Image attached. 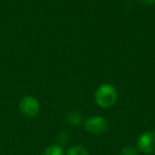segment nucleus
Segmentation results:
<instances>
[{"label": "nucleus", "mask_w": 155, "mask_h": 155, "mask_svg": "<svg viewBox=\"0 0 155 155\" xmlns=\"http://www.w3.org/2000/svg\"><path fill=\"white\" fill-rule=\"evenodd\" d=\"M136 1L143 5H152L155 3V0H136Z\"/></svg>", "instance_id": "9d476101"}, {"label": "nucleus", "mask_w": 155, "mask_h": 155, "mask_svg": "<svg viewBox=\"0 0 155 155\" xmlns=\"http://www.w3.org/2000/svg\"><path fill=\"white\" fill-rule=\"evenodd\" d=\"M56 140H58V144L61 147L65 146V144L68 143L69 141V135L66 132H60L56 136Z\"/></svg>", "instance_id": "1a4fd4ad"}, {"label": "nucleus", "mask_w": 155, "mask_h": 155, "mask_svg": "<svg viewBox=\"0 0 155 155\" xmlns=\"http://www.w3.org/2000/svg\"><path fill=\"white\" fill-rule=\"evenodd\" d=\"M136 148L143 154H155V132L147 131L140 134L136 141Z\"/></svg>", "instance_id": "f03ea898"}, {"label": "nucleus", "mask_w": 155, "mask_h": 155, "mask_svg": "<svg viewBox=\"0 0 155 155\" xmlns=\"http://www.w3.org/2000/svg\"><path fill=\"white\" fill-rule=\"evenodd\" d=\"M138 149L136 146H132V144H127L124 146L119 152V155H138Z\"/></svg>", "instance_id": "6e6552de"}, {"label": "nucleus", "mask_w": 155, "mask_h": 155, "mask_svg": "<svg viewBox=\"0 0 155 155\" xmlns=\"http://www.w3.org/2000/svg\"><path fill=\"white\" fill-rule=\"evenodd\" d=\"M43 155H65V152L63 147L58 144H51L48 148H46Z\"/></svg>", "instance_id": "0eeeda50"}, {"label": "nucleus", "mask_w": 155, "mask_h": 155, "mask_svg": "<svg viewBox=\"0 0 155 155\" xmlns=\"http://www.w3.org/2000/svg\"><path fill=\"white\" fill-rule=\"evenodd\" d=\"M19 110L22 115L29 117V118H33L38 115L41 105L36 98L32 97V96H26L20 100Z\"/></svg>", "instance_id": "20e7f679"}, {"label": "nucleus", "mask_w": 155, "mask_h": 155, "mask_svg": "<svg viewBox=\"0 0 155 155\" xmlns=\"http://www.w3.org/2000/svg\"><path fill=\"white\" fill-rule=\"evenodd\" d=\"M84 127L89 134L93 135H101L107 131L108 123L103 117L101 116H91L88 117L84 121Z\"/></svg>", "instance_id": "7ed1b4c3"}, {"label": "nucleus", "mask_w": 155, "mask_h": 155, "mask_svg": "<svg viewBox=\"0 0 155 155\" xmlns=\"http://www.w3.org/2000/svg\"><path fill=\"white\" fill-rule=\"evenodd\" d=\"M66 120L70 125L77 127V125H80L83 122V116L78 110H70L66 115Z\"/></svg>", "instance_id": "39448f33"}, {"label": "nucleus", "mask_w": 155, "mask_h": 155, "mask_svg": "<svg viewBox=\"0 0 155 155\" xmlns=\"http://www.w3.org/2000/svg\"><path fill=\"white\" fill-rule=\"evenodd\" d=\"M65 155H89V153L85 147L81 144H73L67 149Z\"/></svg>", "instance_id": "423d86ee"}, {"label": "nucleus", "mask_w": 155, "mask_h": 155, "mask_svg": "<svg viewBox=\"0 0 155 155\" xmlns=\"http://www.w3.org/2000/svg\"><path fill=\"white\" fill-rule=\"evenodd\" d=\"M95 101L102 108L112 107L117 101L116 88L108 83L100 85L95 93Z\"/></svg>", "instance_id": "f257e3e1"}]
</instances>
